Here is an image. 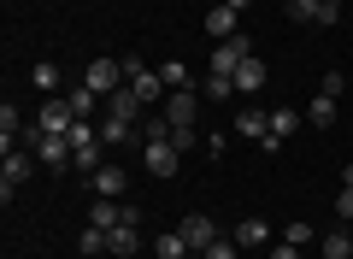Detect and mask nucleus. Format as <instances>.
<instances>
[{
	"instance_id": "f257e3e1",
	"label": "nucleus",
	"mask_w": 353,
	"mask_h": 259,
	"mask_svg": "<svg viewBox=\"0 0 353 259\" xmlns=\"http://www.w3.org/2000/svg\"><path fill=\"white\" fill-rule=\"evenodd\" d=\"M124 77H130V95H136L141 106H153V100H165V95H171V88L159 83V71H148L141 59H124Z\"/></svg>"
},
{
	"instance_id": "f03ea898",
	"label": "nucleus",
	"mask_w": 353,
	"mask_h": 259,
	"mask_svg": "<svg viewBox=\"0 0 353 259\" xmlns=\"http://www.w3.org/2000/svg\"><path fill=\"white\" fill-rule=\"evenodd\" d=\"M159 118L171 124V130H194V118H201V100H194V88H171Z\"/></svg>"
},
{
	"instance_id": "7ed1b4c3",
	"label": "nucleus",
	"mask_w": 353,
	"mask_h": 259,
	"mask_svg": "<svg viewBox=\"0 0 353 259\" xmlns=\"http://www.w3.org/2000/svg\"><path fill=\"white\" fill-rule=\"evenodd\" d=\"M83 83L94 88V95H112V88H124L130 77H124V59H88V71H83Z\"/></svg>"
},
{
	"instance_id": "20e7f679",
	"label": "nucleus",
	"mask_w": 353,
	"mask_h": 259,
	"mask_svg": "<svg viewBox=\"0 0 353 259\" xmlns=\"http://www.w3.org/2000/svg\"><path fill=\"white\" fill-rule=\"evenodd\" d=\"M141 160H148L153 177H176V160H183V153H176L171 136H148V142H141Z\"/></svg>"
},
{
	"instance_id": "39448f33",
	"label": "nucleus",
	"mask_w": 353,
	"mask_h": 259,
	"mask_svg": "<svg viewBox=\"0 0 353 259\" xmlns=\"http://www.w3.org/2000/svg\"><path fill=\"white\" fill-rule=\"evenodd\" d=\"M106 118L136 124V130H141V124H148V106H141V100L130 95V83H124V88H112V95H106Z\"/></svg>"
},
{
	"instance_id": "423d86ee",
	"label": "nucleus",
	"mask_w": 353,
	"mask_h": 259,
	"mask_svg": "<svg viewBox=\"0 0 353 259\" xmlns=\"http://www.w3.org/2000/svg\"><path fill=\"white\" fill-rule=\"evenodd\" d=\"M30 171H36V153H24V148H12V153H6V165H0V195L12 200V189L24 183Z\"/></svg>"
},
{
	"instance_id": "0eeeda50",
	"label": "nucleus",
	"mask_w": 353,
	"mask_h": 259,
	"mask_svg": "<svg viewBox=\"0 0 353 259\" xmlns=\"http://www.w3.org/2000/svg\"><path fill=\"white\" fill-rule=\"evenodd\" d=\"M176 230H183V242H189L194 253H206V247L218 242V224L206 218V212H194V218H183V224H176Z\"/></svg>"
},
{
	"instance_id": "6e6552de",
	"label": "nucleus",
	"mask_w": 353,
	"mask_h": 259,
	"mask_svg": "<svg viewBox=\"0 0 353 259\" xmlns=\"http://www.w3.org/2000/svg\"><path fill=\"white\" fill-rule=\"evenodd\" d=\"M41 130H59V136H65V130H71V124H77V112H71V100H65V95H48V100H41Z\"/></svg>"
},
{
	"instance_id": "1a4fd4ad",
	"label": "nucleus",
	"mask_w": 353,
	"mask_h": 259,
	"mask_svg": "<svg viewBox=\"0 0 353 259\" xmlns=\"http://www.w3.org/2000/svg\"><path fill=\"white\" fill-rule=\"evenodd\" d=\"M236 30H241V12H236V6H212V12H206V36L230 41Z\"/></svg>"
},
{
	"instance_id": "9d476101",
	"label": "nucleus",
	"mask_w": 353,
	"mask_h": 259,
	"mask_svg": "<svg viewBox=\"0 0 353 259\" xmlns=\"http://www.w3.org/2000/svg\"><path fill=\"white\" fill-rule=\"evenodd\" d=\"M136 247H141V224H118V230H106V253L130 259Z\"/></svg>"
},
{
	"instance_id": "9b49d317",
	"label": "nucleus",
	"mask_w": 353,
	"mask_h": 259,
	"mask_svg": "<svg viewBox=\"0 0 353 259\" xmlns=\"http://www.w3.org/2000/svg\"><path fill=\"white\" fill-rule=\"evenodd\" d=\"M230 242H236L241 253H248V247H265V242H271V224H265V218H248V224L230 230Z\"/></svg>"
},
{
	"instance_id": "f8f14e48",
	"label": "nucleus",
	"mask_w": 353,
	"mask_h": 259,
	"mask_svg": "<svg viewBox=\"0 0 353 259\" xmlns=\"http://www.w3.org/2000/svg\"><path fill=\"white\" fill-rule=\"evenodd\" d=\"M236 88H241V95H259V88H265V59H259V53H248V59L236 65Z\"/></svg>"
},
{
	"instance_id": "ddd939ff",
	"label": "nucleus",
	"mask_w": 353,
	"mask_h": 259,
	"mask_svg": "<svg viewBox=\"0 0 353 259\" xmlns=\"http://www.w3.org/2000/svg\"><path fill=\"white\" fill-rule=\"evenodd\" d=\"M230 130H241V136H248V142H265V136H271V112L248 106V112H241L236 124H230Z\"/></svg>"
},
{
	"instance_id": "4468645a",
	"label": "nucleus",
	"mask_w": 353,
	"mask_h": 259,
	"mask_svg": "<svg viewBox=\"0 0 353 259\" xmlns=\"http://www.w3.org/2000/svg\"><path fill=\"white\" fill-rule=\"evenodd\" d=\"M88 183H94V195H101V200H124V171H118V165H101Z\"/></svg>"
},
{
	"instance_id": "2eb2a0df",
	"label": "nucleus",
	"mask_w": 353,
	"mask_h": 259,
	"mask_svg": "<svg viewBox=\"0 0 353 259\" xmlns=\"http://www.w3.org/2000/svg\"><path fill=\"white\" fill-rule=\"evenodd\" d=\"M318 253L324 259H353V230H324L318 236Z\"/></svg>"
},
{
	"instance_id": "dca6fc26",
	"label": "nucleus",
	"mask_w": 353,
	"mask_h": 259,
	"mask_svg": "<svg viewBox=\"0 0 353 259\" xmlns=\"http://www.w3.org/2000/svg\"><path fill=\"white\" fill-rule=\"evenodd\" d=\"M88 224L118 230V224H124V200H101V195H94V207H88Z\"/></svg>"
},
{
	"instance_id": "f3484780",
	"label": "nucleus",
	"mask_w": 353,
	"mask_h": 259,
	"mask_svg": "<svg viewBox=\"0 0 353 259\" xmlns=\"http://www.w3.org/2000/svg\"><path fill=\"white\" fill-rule=\"evenodd\" d=\"M294 130H301V112H271V136H265V148H283V136H294Z\"/></svg>"
},
{
	"instance_id": "a211bd4d",
	"label": "nucleus",
	"mask_w": 353,
	"mask_h": 259,
	"mask_svg": "<svg viewBox=\"0 0 353 259\" xmlns=\"http://www.w3.org/2000/svg\"><path fill=\"white\" fill-rule=\"evenodd\" d=\"M306 124L330 130V124H336V100H330V95H312V106H306Z\"/></svg>"
},
{
	"instance_id": "6ab92c4d",
	"label": "nucleus",
	"mask_w": 353,
	"mask_h": 259,
	"mask_svg": "<svg viewBox=\"0 0 353 259\" xmlns=\"http://www.w3.org/2000/svg\"><path fill=\"white\" fill-rule=\"evenodd\" d=\"M130 136H136V124H118V118H106V124H101V148H124Z\"/></svg>"
},
{
	"instance_id": "aec40b11",
	"label": "nucleus",
	"mask_w": 353,
	"mask_h": 259,
	"mask_svg": "<svg viewBox=\"0 0 353 259\" xmlns=\"http://www.w3.org/2000/svg\"><path fill=\"white\" fill-rule=\"evenodd\" d=\"M77 253H88V259H94V253H106V230H101V224H88V230L77 236Z\"/></svg>"
},
{
	"instance_id": "412c9836",
	"label": "nucleus",
	"mask_w": 353,
	"mask_h": 259,
	"mask_svg": "<svg viewBox=\"0 0 353 259\" xmlns=\"http://www.w3.org/2000/svg\"><path fill=\"white\" fill-rule=\"evenodd\" d=\"M183 253H194V247L183 242V230H165L159 236V259H183Z\"/></svg>"
},
{
	"instance_id": "4be33fe9",
	"label": "nucleus",
	"mask_w": 353,
	"mask_h": 259,
	"mask_svg": "<svg viewBox=\"0 0 353 259\" xmlns=\"http://www.w3.org/2000/svg\"><path fill=\"white\" fill-rule=\"evenodd\" d=\"M30 83H36V88H41V95H59V71H53V65H48V59H41V65H36V71H30Z\"/></svg>"
},
{
	"instance_id": "5701e85b",
	"label": "nucleus",
	"mask_w": 353,
	"mask_h": 259,
	"mask_svg": "<svg viewBox=\"0 0 353 259\" xmlns=\"http://www.w3.org/2000/svg\"><path fill=\"white\" fill-rule=\"evenodd\" d=\"M159 83H165V88H189V65H183V59L159 65Z\"/></svg>"
},
{
	"instance_id": "b1692460",
	"label": "nucleus",
	"mask_w": 353,
	"mask_h": 259,
	"mask_svg": "<svg viewBox=\"0 0 353 259\" xmlns=\"http://www.w3.org/2000/svg\"><path fill=\"white\" fill-rule=\"evenodd\" d=\"M236 95V77H218V71H206V100H230Z\"/></svg>"
},
{
	"instance_id": "393cba45",
	"label": "nucleus",
	"mask_w": 353,
	"mask_h": 259,
	"mask_svg": "<svg viewBox=\"0 0 353 259\" xmlns=\"http://www.w3.org/2000/svg\"><path fill=\"white\" fill-rule=\"evenodd\" d=\"M65 100H71V112H77V118H88V112H94V100H101V95H94V88H71V95H65Z\"/></svg>"
},
{
	"instance_id": "a878e982",
	"label": "nucleus",
	"mask_w": 353,
	"mask_h": 259,
	"mask_svg": "<svg viewBox=\"0 0 353 259\" xmlns=\"http://www.w3.org/2000/svg\"><path fill=\"white\" fill-rule=\"evenodd\" d=\"M77 171H88V177H94V171H101V142H94V148H77Z\"/></svg>"
},
{
	"instance_id": "bb28decb",
	"label": "nucleus",
	"mask_w": 353,
	"mask_h": 259,
	"mask_svg": "<svg viewBox=\"0 0 353 259\" xmlns=\"http://www.w3.org/2000/svg\"><path fill=\"white\" fill-rule=\"evenodd\" d=\"M289 18L294 24H318V0H289Z\"/></svg>"
},
{
	"instance_id": "cd10ccee",
	"label": "nucleus",
	"mask_w": 353,
	"mask_h": 259,
	"mask_svg": "<svg viewBox=\"0 0 353 259\" xmlns=\"http://www.w3.org/2000/svg\"><path fill=\"white\" fill-rule=\"evenodd\" d=\"M201 259H241V247H236V242H230V236H218V242H212V247H206V253H201Z\"/></svg>"
},
{
	"instance_id": "c85d7f7f",
	"label": "nucleus",
	"mask_w": 353,
	"mask_h": 259,
	"mask_svg": "<svg viewBox=\"0 0 353 259\" xmlns=\"http://www.w3.org/2000/svg\"><path fill=\"white\" fill-rule=\"evenodd\" d=\"M283 242L306 247V242H318V236H312V224H283Z\"/></svg>"
},
{
	"instance_id": "c756f323",
	"label": "nucleus",
	"mask_w": 353,
	"mask_h": 259,
	"mask_svg": "<svg viewBox=\"0 0 353 259\" xmlns=\"http://www.w3.org/2000/svg\"><path fill=\"white\" fill-rule=\"evenodd\" d=\"M318 24H324V30L341 24V0H318Z\"/></svg>"
},
{
	"instance_id": "7c9ffc66",
	"label": "nucleus",
	"mask_w": 353,
	"mask_h": 259,
	"mask_svg": "<svg viewBox=\"0 0 353 259\" xmlns=\"http://www.w3.org/2000/svg\"><path fill=\"white\" fill-rule=\"evenodd\" d=\"M171 142H176V153H189L194 142H201V130H171Z\"/></svg>"
},
{
	"instance_id": "2f4dec72",
	"label": "nucleus",
	"mask_w": 353,
	"mask_h": 259,
	"mask_svg": "<svg viewBox=\"0 0 353 259\" xmlns=\"http://www.w3.org/2000/svg\"><path fill=\"white\" fill-rule=\"evenodd\" d=\"M318 95H330V100H341V71H330L324 83H318Z\"/></svg>"
},
{
	"instance_id": "473e14b6",
	"label": "nucleus",
	"mask_w": 353,
	"mask_h": 259,
	"mask_svg": "<svg viewBox=\"0 0 353 259\" xmlns=\"http://www.w3.org/2000/svg\"><path fill=\"white\" fill-rule=\"evenodd\" d=\"M336 212H341V218L353 224V189H341V195H336Z\"/></svg>"
},
{
	"instance_id": "72a5a7b5",
	"label": "nucleus",
	"mask_w": 353,
	"mask_h": 259,
	"mask_svg": "<svg viewBox=\"0 0 353 259\" xmlns=\"http://www.w3.org/2000/svg\"><path fill=\"white\" fill-rule=\"evenodd\" d=\"M294 253H301L294 242H277V247H271V259H294Z\"/></svg>"
},
{
	"instance_id": "f704fd0d",
	"label": "nucleus",
	"mask_w": 353,
	"mask_h": 259,
	"mask_svg": "<svg viewBox=\"0 0 353 259\" xmlns=\"http://www.w3.org/2000/svg\"><path fill=\"white\" fill-rule=\"evenodd\" d=\"M224 6H236V12H248V6H253V0H224Z\"/></svg>"
},
{
	"instance_id": "c9c22d12",
	"label": "nucleus",
	"mask_w": 353,
	"mask_h": 259,
	"mask_svg": "<svg viewBox=\"0 0 353 259\" xmlns=\"http://www.w3.org/2000/svg\"><path fill=\"white\" fill-rule=\"evenodd\" d=\"M341 189H353V165H347V171H341Z\"/></svg>"
},
{
	"instance_id": "e433bc0d",
	"label": "nucleus",
	"mask_w": 353,
	"mask_h": 259,
	"mask_svg": "<svg viewBox=\"0 0 353 259\" xmlns=\"http://www.w3.org/2000/svg\"><path fill=\"white\" fill-rule=\"evenodd\" d=\"M347 230H353V224H347Z\"/></svg>"
}]
</instances>
